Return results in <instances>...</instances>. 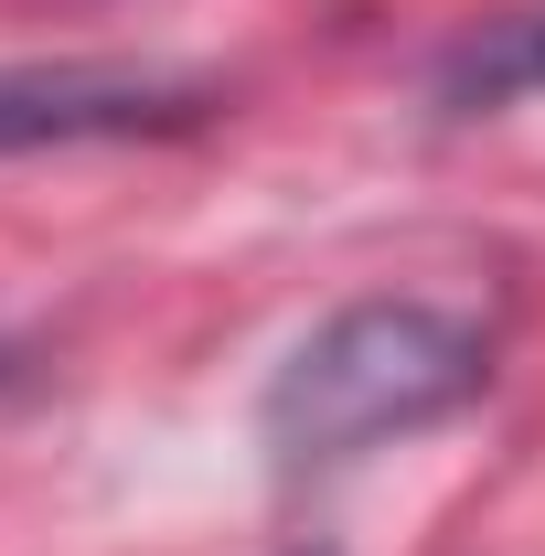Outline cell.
<instances>
[{
    "instance_id": "6da1fadb",
    "label": "cell",
    "mask_w": 545,
    "mask_h": 556,
    "mask_svg": "<svg viewBox=\"0 0 545 556\" xmlns=\"http://www.w3.org/2000/svg\"><path fill=\"white\" fill-rule=\"evenodd\" d=\"M492 386V332L439 311V300H353L321 332H300L289 364L257 396V450L278 482L342 471L385 439H417L460 417Z\"/></svg>"
},
{
    "instance_id": "7a4b0ae2",
    "label": "cell",
    "mask_w": 545,
    "mask_h": 556,
    "mask_svg": "<svg viewBox=\"0 0 545 556\" xmlns=\"http://www.w3.org/2000/svg\"><path fill=\"white\" fill-rule=\"evenodd\" d=\"M214 118L204 75L65 54V65H0V150H75V139H172Z\"/></svg>"
},
{
    "instance_id": "3957f363",
    "label": "cell",
    "mask_w": 545,
    "mask_h": 556,
    "mask_svg": "<svg viewBox=\"0 0 545 556\" xmlns=\"http://www.w3.org/2000/svg\"><path fill=\"white\" fill-rule=\"evenodd\" d=\"M514 97H545V0L492 11V22H471V33L439 54V108H449V118H492V108H514Z\"/></svg>"
},
{
    "instance_id": "277c9868",
    "label": "cell",
    "mask_w": 545,
    "mask_h": 556,
    "mask_svg": "<svg viewBox=\"0 0 545 556\" xmlns=\"http://www.w3.org/2000/svg\"><path fill=\"white\" fill-rule=\"evenodd\" d=\"M11 364H22V353H11V343H0V386H11Z\"/></svg>"
},
{
    "instance_id": "5b68a950",
    "label": "cell",
    "mask_w": 545,
    "mask_h": 556,
    "mask_svg": "<svg viewBox=\"0 0 545 556\" xmlns=\"http://www.w3.org/2000/svg\"><path fill=\"white\" fill-rule=\"evenodd\" d=\"M310 556H321V546H310Z\"/></svg>"
}]
</instances>
